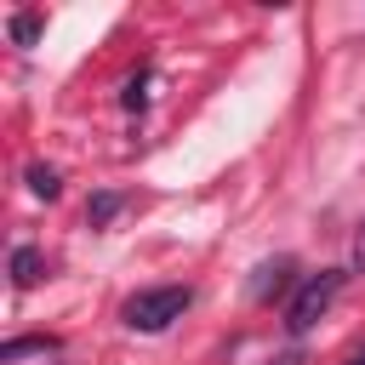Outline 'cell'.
Instances as JSON below:
<instances>
[{
    "label": "cell",
    "instance_id": "7",
    "mask_svg": "<svg viewBox=\"0 0 365 365\" xmlns=\"http://www.w3.org/2000/svg\"><path fill=\"white\" fill-rule=\"evenodd\" d=\"M120 205H125V194H97V200L86 205V222H91V228H103V222H108Z\"/></svg>",
    "mask_w": 365,
    "mask_h": 365
},
{
    "label": "cell",
    "instance_id": "3",
    "mask_svg": "<svg viewBox=\"0 0 365 365\" xmlns=\"http://www.w3.org/2000/svg\"><path fill=\"white\" fill-rule=\"evenodd\" d=\"M291 274H297V262H291V257L262 262V268H257V279H251V297H257V302H274V297L291 285Z\"/></svg>",
    "mask_w": 365,
    "mask_h": 365
},
{
    "label": "cell",
    "instance_id": "2",
    "mask_svg": "<svg viewBox=\"0 0 365 365\" xmlns=\"http://www.w3.org/2000/svg\"><path fill=\"white\" fill-rule=\"evenodd\" d=\"M336 291H342V268H319V274H308L302 291H297L291 308H285V331H291V336H308V331L325 319V308L336 302Z\"/></svg>",
    "mask_w": 365,
    "mask_h": 365
},
{
    "label": "cell",
    "instance_id": "4",
    "mask_svg": "<svg viewBox=\"0 0 365 365\" xmlns=\"http://www.w3.org/2000/svg\"><path fill=\"white\" fill-rule=\"evenodd\" d=\"M23 354H57V342H51V336H17V342L0 348V365H17Z\"/></svg>",
    "mask_w": 365,
    "mask_h": 365
},
{
    "label": "cell",
    "instance_id": "10",
    "mask_svg": "<svg viewBox=\"0 0 365 365\" xmlns=\"http://www.w3.org/2000/svg\"><path fill=\"white\" fill-rule=\"evenodd\" d=\"M354 262H359V268H365V234H359V245H354Z\"/></svg>",
    "mask_w": 365,
    "mask_h": 365
},
{
    "label": "cell",
    "instance_id": "9",
    "mask_svg": "<svg viewBox=\"0 0 365 365\" xmlns=\"http://www.w3.org/2000/svg\"><path fill=\"white\" fill-rule=\"evenodd\" d=\"M143 103H148V68L125 80V108H143Z\"/></svg>",
    "mask_w": 365,
    "mask_h": 365
},
{
    "label": "cell",
    "instance_id": "8",
    "mask_svg": "<svg viewBox=\"0 0 365 365\" xmlns=\"http://www.w3.org/2000/svg\"><path fill=\"white\" fill-rule=\"evenodd\" d=\"M11 40H17V46H34V40H40V17H34V11H17V17H11Z\"/></svg>",
    "mask_w": 365,
    "mask_h": 365
},
{
    "label": "cell",
    "instance_id": "11",
    "mask_svg": "<svg viewBox=\"0 0 365 365\" xmlns=\"http://www.w3.org/2000/svg\"><path fill=\"white\" fill-rule=\"evenodd\" d=\"M359 365H365V354H359Z\"/></svg>",
    "mask_w": 365,
    "mask_h": 365
},
{
    "label": "cell",
    "instance_id": "6",
    "mask_svg": "<svg viewBox=\"0 0 365 365\" xmlns=\"http://www.w3.org/2000/svg\"><path fill=\"white\" fill-rule=\"evenodd\" d=\"M57 188H63V182H57V171H51V165H29V194L57 200Z\"/></svg>",
    "mask_w": 365,
    "mask_h": 365
},
{
    "label": "cell",
    "instance_id": "5",
    "mask_svg": "<svg viewBox=\"0 0 365 365\" xmlns=\"http://www.w3.org/2000/svg\"><path fill=\"white\" fill-rule=\"evenodd\" d=\"M11 279H17V285H34V279H40V251H34V245H17V251H11Z\"/></svg>",
    "mask_w": 365,
    "mask_h": 365
},
{
    "label": "cell",
    "instance_id": "1",
    "mask_svg": "<svg viewBox=\"0 0 365 365\" xmlns=\"http://www.w3.org/2000/svg\"><path fill=\"white\" fill-rule=\"evenodd\" d=\"M188 302H194V291H188V285H154V291H137L120 314H125V325H131V331H148V336H154V331H165L171 319H182V314H188Z\"/></svg>",
    "mask_w": 365,
    "mask_h": 365
}]
</instances>
